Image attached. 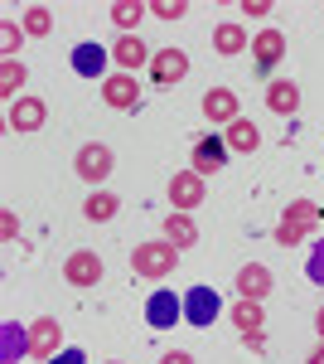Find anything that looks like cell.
<instances>
[{"label": "cell", "mask_w": 324, "mask_h": 364, "mask_svg": "<svg viewBox=\"0 0 324 364\" xmlns=\"http://www.w3.org/2000/svg\"><path fill=\"white\" fill-rule=\"evenodd\" d=\"M68 63H73V73L78 78H92V83H107L111 73V49L107 44H97V39H82V44H73V54H68Z\"/></svg>", "instance_id": "cell-3"}, {"label": "cell", "mask_w": 324, "mask_h": 364, "mask_svg": "<svg viewBox=\"0 0 324 364\" xmlns=\"http://www.w3.org/2000/svg\"><path fill=\"white\" fill-rule=\"evenodd\" d=\"M252 58H257V73H271L281 58H286V34L281 29H262L252 39Z\"/></svg>", "instance_id": "cell-15"}, {"label": "cell", "mask_w": 324, "mask_h": 364, "mask_svg": "<svg viewBox=\"0 0 324 364\" xmlns=\"http://www.w3.org/2000/svg\"><path fill=\"white\" fill-rule=\"evenodd\" d=\"M160 238H164V243H174L179 252L194 248V243H199V224H194V214L169 209V214H164V224H160Z\"/></svg>", "instance_id": "cell-16"}, {"label": "cell", "mask_w": 324, "mask_h": 364, "mask_svg": "<svg viewBox=\"0 0 324 364\" xmlns=\"http://www.w3.org/2000/svg\"><path fill=\"white\" fill-rule=\"evenodd\" d=\"M310 233H315V228H310V224H291V219H281V224H276V233H271V238H276V243H281V248H300V243H305V238H310Z\"/></svg>", "instance_id": "cell-27"}, {"label": "cell", "mask_w": 324, "mask_h": 364, "mask_svg": "<svg viewBox=\"0 0 324 364\" xmlns=\"http://www.w3.org/2000/svg\"><path fill=\"white\" fill-rule=\"evenodd\" d=\"M199 107H203V117H208L213 127H233V122L242 117V107H238V92H233V87H208Z\"/></svg>", "instance_id": "cell-13"}, {"label": "cell", "mask_w": 324, "mask_h": 364, "mask_svg": "<svg viewBox=\"0 0 324 364\" xmlns=\"http://www.w3.org/2000/svg\"><path fill=\"white\" fill-rule=\"evenodd\" d=\"M102 102H107L111 112L140 107V83H135V73H111L107 83H102Z\"/></svg>", "instance_id": "cell-12"}, {"label": "cell", "mask_w": 324, "mask_h": 364, "mask_svg": "<svg viewBox=\"0 0 324 364\" xmlns=\"http://www.w3.org/2000/svg\"><path fill=\"white\" fill-rule=\"evenodd\" d=\"M25 83H29V68L20 58H0V92L10 97V102H20L25 97Z\"/></svg>", "instance_id": "cell-22"}, {"label": "cell", "mask_w": 324, "mask_h": 364, "mask_svg": "<svg viewBox=\"0 0 324 364\" xmlns=\"http://www.w3.org/2000/svg\"><path fill=\"white\" fill-rule=\"evenodd\" d=\"M20 39H25V25L0 20V54H5V58H20Z\"/></svg>", "instance_id": "cell-29"}, {"label": "cell", "mask_w": 324, "mask_h": 364, "mask_svg": "<svg viewBox=\"0 0 324 364\" xmlns=\"http://www.w3.org/2000/svg\"><path fill=\"white\" fill-rule=\"evenodd\" d=\"M150 49L140 44V34H121L116 44H111V63H116V73H135V68H150Z\"/></svg>", "instance_id": "cell-14"}, {"label": "cell", "mask_w": 324, "mask_h": 364, "mask_svg": "<svg viewBox=\"0 0 324 364\" xmlns=\"http://www.w3.org/2000/svg\"><path fill=\"white\" fill-rule=\"evenodd\" d=\"M218 316H223V296H218L213 287H189V291H184V326L208 331Z\"/></svg>", "instance_id": "cell-5"}, {"label": "cell", "mask_w": 324, "mask_h": 364, "mask_svg": "<svg viewBox=\"0 0 324 364\" xmlns=\"http://www.w3.org/2000/svg\"><path fill=\"white\" fill-rule=\"evenodd\" d=\"M189 78V54L184 49H155V58H150V83L155 87H174Z\"/></svg>", "instance_id": "cell-9"}, {"label": "cell", "mask_w": 324, "mask_h": 364, "mask_svg": "<svg viewBox=\"0 0 324 364\" xmlns=\"http://www.w3.org/2000/svg\"><path fill=\"white\" fill-rule=\"evenodd\" d=\"M107 15H111V25L121 29V34H135V25L150 15V5H140V0H116Z\"/></svg>", "instance_id": "cell-23"}, {"label": "cell", "mask_w": 324, "mask_h": 364, "mask_svg": "<svg viewBox=\"0 0 324 364\" xmlns=\"http://www.w3.org/2000/svg\"><path fill=\"white\" fill-rule=\"evenodd\" d=\"M107 364H121V360H107Z\"/></svg>", "instance_id": "cell-37"}, {"label": "cell", "mask_w": 324, "mask_h": 364, "mask_svg": "<svg viewBox=\"0 0 324 364\" xmlns=\"http://www.w3.org/2000/svg\"><path fill=\"white\" fill-rule=\"evenodd\" d=\"M238 15H252V20H267V15H271V0H242V5H238Z\"/></svg>", "instance_id": "cell-32"}, {"label": "cell", "mask_w": 324, "mask_h": 364, "mask_svg": "<svg viewBox=\"0 0 324 364\" xmlns=\"http://www.w3.org/2000/svg\"><path fill=\"white\" fill-rule=\"evenodd\" d=\"M20 355H29V326L5 321L0 326V364H20Z\"/></svg>", "instance_id": "cell-20"}, {"label": "cell", "mask_w": 324, "mask_h": 364, "mask_svg": "<svg viewBox=\"0 0 324 364\" xmlns=\"http://www.w3.org/2000/svg\"><path fill=\"white\" fill-rule=\"evenodd\" d=\"M111 170H116L111 146H102V141H87V146H78V156H73V175H78V180H87V185L97 190Z\"/></svg>", "instance_id": "cell-2"}, {"label": "cell", "mask_w": 324, "mask_h": 364, "mask_svg": "<svg viewBox=\"0 0 324 364\" xmlns=\"http://www.w3.org/2000/svg\"><path fill=\"white\" fill-rule=\"evenodd\" d=\"M315 331H320V340H324V306L315 311Z\"/></svg>", "instance_id": "cell-36"}, {"label": "cell", "mask_w": 324, "mask_h": 364, "mask_svg": "<svg viewBox=\"0 0 324 364\" xmlns=\"http://www.w3.org/2000/svg\"><path fill=\"white\" fill-rule=\"evenodd\" d=\"M179 321H184V296H174L169 287H155L145 296V326L150 331H174Z\"/></svg>", "instance_id": "cell-4"}, {"label": "cell", "mask_w": 324, "mask_h": 364, "mask_svg": "<svg viewBox=\"0 0 324 364\" xmlns=\"http://www.w3.org/2000/svg\"><path fill=\"white\" fill-rule=\"evenodd\" d=\"M150 15L155 20H184L189 15V0H150Z\"/></svg>", "instance_id": "cell-30"}, {"label": "cell", "mask_w": 324, "mask_h": 364, "mask_svg": "<svg viewBox=\"0 0 324 364\" xmlns=\"http://www.w3.org/2000/svg\"><path fill=\"white\" fill-rule=\"evenodd\" d=\"M102 272H107V267H102V257L92 248H78V252L63 257V282H68V287H97Z\"/></svg>", "instance_id": "cell-10"}, {"label": "cell", "mask_w": 324, "mask_h": 364, "mask_svg": "<svg viewBox=\"0 0 324 364\" xmlns=\"http://www.w3.org/2000/svg\"><path fill=\"white\" fill-rule=\"evenodd\" d=\"M223 141H228V151H238V156H252V151L262 146V132H257V122H252V117H238V122L223 132Z\"/></svg>", "instance_id": "cell-21"}, {"label": "cell", "mask_w": 324, "mask_h": 364, "mask_svg": "<svg viewBox=\"0 0 324 364\" xmlns=\"http://www.w3.org/2000/svg\"><path fill=\"white\" fill-rule=\"evenodd\" d=\"M305 364H324V340L315 345V350H310V355H305Z\"/></svg>", "instance_id": "cell-35"}, {"label": "cell", "mask_w": 324, "mask_h": 364, "mask_svg": "<svg viewBox=\"0 0 324 364\" xmlns=\"http://www.w3.org/2000/svg\"><path fill=\"white\" fill-rule=\"evenodd\" d=\"M58 350H68L63 345V326H58L54 316H39V321H29V360H54Z\"/></svg>", "instance_id": "cell-6"}, {"label": "cell", "mask_w": 324, "mask_h": 364, "mask_svg": "<svg viewBox=\"0 0 324 364\" xmlns=\"http://www.w3.org/2000/svg\"><path fill=\"white\" fill-rule=\"evenodd\" d=\"M233 326H238L242 336H262V326H267L262 301H242V296H238V306H233Z\"/></svg>", "instance_id": "cell-25"}, {"label": "cell", "mask_w": 324, "mask_h": 364, "mask_svg": "<svg viewBox=\"0 0 324 364\" xmlns=\"http://www.w3.org/2000/svg\"><path fill=\"white\" fill-rule=\"evenodd\" d=\"M160 364H194L189 350H169V355H160Z\"/></svg>", "instance_id": "cell-34"}, {"label": "cell", "mask_w": 324, "mask_h": 364, "mask_svg": "<svg viewBox=\"0 0 324 364\" xmlns=\"http://www.w3.org/2000/svg\"><path fill=\"white\" fill-rule=\"evenodd\" d=\"M228 156H233V151H228V141H223V136H199V141H194V151H189V170H199V175L208 180L213 170L228 166Z\"/></svg>", "instance_id": "cell-11"}, {"label": "cell", "mask_w": 324, "mask_h": 364, "mask_svg": "<svg viewBox=\"0 0 324 364\" xmlns=\"http://www.w3.org/2000/svg\"><path fill=\"white\" fill-rule=\"evenodd\" d=\"M267 107L276 117H296L300 112V87H296V78H271V83H267Z\"/></svg>", "instance_id": "cell-18"}, {"label": "cell", "mask_w": 324, "mask_h": 364, "mask_svg": "<svg viewBox=\"0 0 324 364\" xmlns=\"http://www.w3.org/2000/svg\"><path fill=\"white\" fill-rule=\"evenodd\" d=\"M116 209H121V199L111 195V190H92L87 204H82V214H87L92 224H111V219H116Z\"/></svg>", "instance_id": "cell-24"}, {"label": "cell", "mask_w": 324, "mask_h": 364, "mask_svg": "<svg viewBox=\"0 0 324 364\" xmlns=\"http://www.w3.org/2000/svg\"><path fill=\"white\" fill-rule=\"evenodd\" d=\"M44 122H49V107H44V97H34V92H25L20 102H10V112H5V127L20 132V136L39 132Z\"/></svg>", "instance_id": "cell-8"}, {"label": "cell", "mask_w": 324, "mask_h": 364, "mask_svg": "<svg viewBox=\"0 0 324 364\" xmlns=\"http://www.w3.org/2000/svg\"><path fill=\"white\" fill-rule=\"evenodd\" d=\"M208 199V185H203V175L199 170H174L169 175V204L179 209V214H189Z\"/></svg>", "instance_id": "cell-7"}, {"label": "cell", "mask_w": 324, "mask_h": 364, "mask_svg": "<svg viewBox=\"0 0 324 364\" xmlns=\"http://www.w3.org/2000/svg\"><path fill=\"white\" fill-rule=\"evenodd\" d=\"M305 277L315 282V287H324V238L310 248V257H305Z\"/></svg>", "instance_id": "cell-31"}, {"label": "cell", "mask_w": 324, "mask_h": 364, "mask_svg": "<svg viewBox=\"0 0 324 364\" xmlns=\"http://www.w3.org/2000/svg\"><path fill=\"white\" fill-rule=\"evenodd\" d=\"M252 49V39H247V29L238 25V20H223V25H213V54L233 58V54H247Z\"/></svg>", "instance_id": "cell-19"}, {"label": "cell", "mask_w": 324, "mask_h": 364, "mask_svg": "<svg viewBox=\"0 0 324 364\" xmlns=\"http://www.w3.org/2000/svg\"><path fill=\"white\" fill-rule=\"evenodd\" d=\"M238 296L242 301H267L271 296V267L267 262H247L238 272Z\"/></svg>", "instance_id": "cell-17"}, {"label": "cell", "mask_w": 324, "mask_h": 364, "mask_svg": "<svg viewBox=\"0 0 324 364\" xmlns=\"http://www.w3.org/2000/svg\"><path fill=\"white\" fill-rule=\"evenodd\" d=\"M49 364H87V355H82L78 345H68V350H58V355H54Z\"/></svg>", "instance_id": "cell-33"}, {"label": "cell", "mask_w": 324, "mask_h": 364, "mask_svg": "<svg viewBox=\"0 0 324 364\" xmlns=\"http://www.w3.org/2000/svg\"><path fill=\"white\" fill-rule=\"evenodd\" d=\"M20 25H25L29 39H44V34L54 29V10H49V5H29L25 15H20Z\"/></svg>", "instance_id": "cell-26"}, {"label": "cell", "mask_w": 324, "mask_h": 364, "mask_svg": "<svg viewBox=\"0 0 324 364\" xmlns=\"http://www.w3.org/2000/svg\"><path fill=\"white\" fill-rule=\"evenodd\" d=\"M174 262H179V248L164 243V238H150V243H135L131 248V272L145 282H164L174 272Z\"/></svg>", "instance_id": "cell-1"}, {"label": "cell", "mask_w": 324, "mask_h": 364, "mask_svg": "<svg viewBox=\"0 0 324 364\" xmlns=\"http://www.w3.org/2000/svg\"><path fill=\"white\" fill-rule=\"evenodd\" d=\"M281 219H291V224H310V228H315V224H320V204H310V199H291Z\"/></svg>", "instance_id": "cell-28"}]
</instances>
